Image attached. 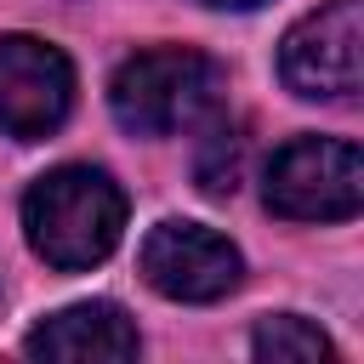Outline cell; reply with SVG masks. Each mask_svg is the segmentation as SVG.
I'll return each mask as SVG.
<instances>
[{
    "mask_svg": "<svg viewBox=\"0 0 364 364\" xmlns=\"http://www.w3.org/2000/svg\"><path fill=\"white\" fill-rule=\"evenodd\" d=\"M125 228V193L108 171L91 165H57L23 193V233L34 256H46L63 273L97 267Z\"/></svg>",
    "mask_w": 364,
    "mask_h": 364,
    "instance_id": "obj_1",
    "label": "cell"
},
{
    "mask_svg": "<svg viewBox=\"0 0 364 364\" xmlns=\"http://www.w3.org/2000/svg\"><path fill=\"white\" fill-rule=\"evenodd\" d=\"M222 68L205 57V51H188V46H154V51H136L119 63L114 85H108V102H114V119L136 136H176L199 119H210L222 108Z\"/></svg>",
    "mask_w": 364,
    "mask_h": 364,
    "instance_id": "obj_2",
    "label": "cell"
},
{
    "mask_svg": "<svg viewBox=\"0 0 364 364\" xmlns=\"http://www.w3.org/2000/svg\"><path fill=\"white\" fill-rule=\"evenodd\" d=\"M364 199V159L341 136H296L267 165V210L290 222H347Z\"/></svg>",
    "mask_w": 364,
    "mask_h": 364,
    "instance_id": "obj_3",
    "label": "cell"
},
{
    "mask_svg": "<svg viewBox=\"0 0 364 364\" xmlns=\"http://www.w3.org/2000/svg\"><path fill=\"white\" fill-rule=\"evenodd\" d=\"M279 74L296 97H353L364 80V6L330 0L307 11L279 46Z\"/></svg>",
    "mask_w": 364,
    "mask_h": 364,
    "instance_id": "obj_4",
    "label": "cell"
},
{
    "mask_svg": "<svg viewBox=\"0 0 364 364\" xmlns=\"http://www.w3.org/2000/svg\"><path fill=\"white\" fill-rule=\"evenodd\" d=\"M74 68L57 46L34 34H0V131L34 142L68 119Z\"/></svg>",
    "mask_w": 364,
    "mask_h": 364,
    "instance_id": "obj_5",
    "label": "cell"
},
{
    "mask_svg": "<svg viewBox=\"0 0 364 364\" xmlns=\"http://www.w3.org/2000/svg\"><path fill=\"white\" fill-rule=\"evenodd\" d=\"M239 250L199 222H159L142 239V279L171 301H216L239 284Z\"/></svg>",
    "mask_w": 364,
    "mask_h": 364,
    "instance_id": "obj_6",
    "label": "cell"
},
{
    "mask_svg": "<svg viewBox=\"0 0 364 364\" xmlns=\"http://www.w3.org/2000/svg\"><path fill=\"white\" fill-rule=\"evenodd\" d=\"M23 347L34 358H68V364H85V358H136V330H131V318L114 301H80V307H63V313L40 318Z\"/></svg>",
    "mask_w": 364,
    "mask_h": 364,
    "instance_id": "obj_7",
    "label": "cell"
},
{
    "mask_svg": "<svg viewBox=\"0 0 364 364\" xmlns=\"http://www.w3.org/2000/svg\"><path fill=\"white\" fill-rule=\"evenodd\" d=\"M256 358H273V364H313V358H336L330 336L296 313H279V318H262L256 336H250Z\"/></svg>",
    "mask_w": 364,
    "mask_h": 364,
    "instance_id": "obj_8",
    "label": "cell"
},
{
    "mask_svg": "<svg viewBox=\"0 0 364 364\" xmlns=\"http://www.w3.org/2000/svg\"><path fill=\"white\" fill-rule=\"evenodd\" d=\"M239 159H245V136H239L233 125H216V131L205 136L199 159H193L199 188H205L210 199H228V193L239 188Z\"/></svg>",
    "mask_w": 364,
    "mask_h": 364,
    "instance_id": "obj_9",
    "label": "cell"
},
{
    "mask_svg": "<svg viewBox=\"0 0 364 364\" xmlns=\"http://www.w3.org/2000/svg\"><path fill=\"white\" fill-rule=\"evenodd\" d=\"M205 6H222V11H250V6H262V0H205Z\"/></svg>",
    "mask_w": 364,
    "mask_h": 364,
    "instance_id": "obj_10",
    "label": "cell"
}]
</instances>
